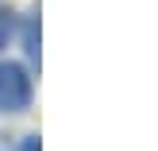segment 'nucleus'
<instances>
[{
	"label": "nucleus",
	"instance_id": "1",
	"mask_svg": "<svg viewBox=\"0 0 158 151\" xmlns=\"http://www.w3.org/2000/svg\"><path fill=\"white\" fill-rule=\"evenodd\" d=\"M31 74L19 62H0V113H23L31 105Z\"/></svg>",
	"mask_w": 158,
	"mask_h": 151
},
{
	"label": "nucleus",
	"instance_id": "2",
	"mask_svg": "<svg viewBox=\"0 0 158 151\" xmlns=\"http://www.w3.org/2000/svg\"><path fill=\"white\" fill-rule=\"evenodd\" d=\"M12 35H15V16L8 8H0V51L12 43Z\"/></svg>",
	"mask_w": 158,
	"mask_h": 151
}]
</instances>
